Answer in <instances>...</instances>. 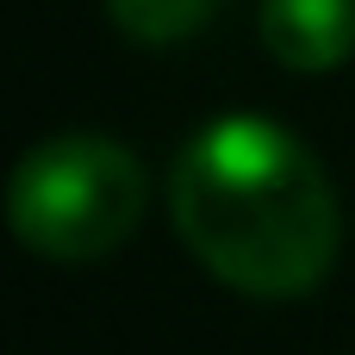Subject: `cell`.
<instances>
[{
  "label": "cell",
  "instance_id": "6da1fadb",
  "mask_svg": "<svg viewBox=\"0 0 355 355\" xmlns=\"http://www.w3.org/2000/svg\"><path fill=\"white\" fill-rule=\"evenodd\" d=\"M181 243L250 300L312 293L343 243L337 193L318 156L275 119L231 112L200 125L168 175Z\"/></svg>",
  "mask_w": 355,
  "mask_h": 355
},
{
  "label": "cell",
  "instance_id": "277c9868",
  "mask_svg": "<svg viewBox=\"0 0 355 355\" xmlns=\"http://www.w3.org/2000/svg\"><path fill=\"white\" fill-rule=\"evenodd\" d=\"M106 12L131 44H181L212 25L218 0H106Z\"/></svg>",
  "mask_w": 355,
  "mask_h": 355
},
{
  "label": "cell",
  "instance_id": "7a4b0ae2",
  "mask_svg": "<svg viewBox=\"0 0 355 355\" xmlns=\"http://www.w3.org/2000/svg\"><path fill=\"white\" fill-rule=\"evenodd\" d=\"M144 162L100 137L62 131L19 156L6 181V225L44 262H100L144 225Z\"/></svg>",
  "mask_w": 355,
  "mask_h": 355
},
{
  "label": "cell",
  "instance_id": "3957f363",
  "mask_svg": "<svg viewBox=\"0 0 355 355\" xmlns=\"http://www.w3.org/2000/svg\"><path fill=\"white\" fill-rule=\"evenodd\" d=\"M256 31L275 62L324 75L355 50V0H262Z\"/></svg>",
  "mask_w": 355,
  "mask_h": 355
}]
</instances>
